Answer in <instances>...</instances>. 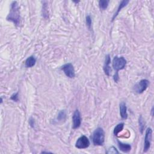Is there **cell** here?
<instances>
[{
  "label": "cell",
  "instance_id": "obj_21",
  "mask_svg": "<svg viewBox=\"0 0 154 154\" xmlns=\"http://www.w3.org/2000/svg\"><path fill=\"white\" fill-rule=\"evenodd\" d=\"M29 125H30V126H31V127L34 128V119H33L32 117H31V118L29 119Z\"/></svg>",
  "mask_w": 154,
  "mask_h": 154
},
{
  "label": "cell",
  "instance_id": "obj_14",
  "mask_svg": "<svg viewBox=\"0 0 154 154\" xmlns=\"http://www.w3.org/2000/svg\"><path fill=\"white\" fill-rule=\"evenodd\" d=\"M124 128V123H120L116 125V126L114 129L113 133L116 136H117L119 132H120Z\"/></svg>",
  "mask_w": 154,
  "mask_h": 154
},
{
  "label": "cell",
  "instance_id": "obj_12",
  "mask_svg": "<svg viewBox=\"0 0 154 154\" xmlns=\"http://www.w3.org/2000/svg\"><path fill=\"white\" fill-rule=\"evenodd\" d=\"M36 63V59L34 56H30L25 60V64L26 67H32L35 65Z\"/></svg>",
  "mask_w": 154,
  "mask_h": 154
},
{
  "label": "cell",
  "instance_id": "obj_7",
  "mask_svg": "<svg viewBox=\"0 0 154 154\" xmlns=\"http://www.w3.org/2000/svg\"><path fill=\"white\" fill-rule=\"evenodd\" d=\"M61 70L64 72V74L69 78H72L75 76V69L71 63H67L61 67Z\"/></svg>",
  "mask_w": 154,
  "mask_h": 154
},
{
  "label": "cell",
  "instance_id": "obj_11",
  "mask_svg": "<svg viewBox=\"0 0 154 154\" xmlns=\"http://www.w3.org/2000/svg\"><path fill=\"white\" fill-rule=\"evenodd\" d=\"M117 145L119 149L124 153H128L131 150V146L127 143H123L119 140H117Z\"/></svg>",
  "mask_w": 154,
  "mask_h": 154
},
{
  "label": "cell",
  "instance_id": "obj_4",
  "mask_svg": "<svg viewBox=\"0 0 154 154\" xmlns=\"http://www.w3.org/2000/svg\"><path fill=\"white\" fill-rule=\"evenodd\" d=\"M90 141L85 135H82L78 138L75 143V147L79 149H86L90 146Z\"/></svg>",
  "mask_w": 154,
  "mask_h": 154
},
{
  "label": "cell",
  "instance_id": "obj_5",
  "mask_svg": "<svg viewBox=\"0 0 154 154\" xmlns=\"http://www.w3.org/2000/svg\"><path fill=\"white\" fill-rule=\"evenodd\" d=\"M152 138V129L150 128H148L146 131V135L144 138V152H146L149 150L150 147L151 141Z\"/></svg>",
  "mask_w": 154,
  "mask_h": 154
},
{
  "label": "cell",
  "instance_id": "obj_9",
  "mask_svg": "<svg viewBox=\"0 0 154 154\" xmlns=\"http://www.w3.org/2000/svg\"><path fill=\"white\" fill-rule=\"evenodd\" d=\"M111 63V58L109 55H106L105 57V62H104V65H103V70L106 75L109 76L111 72V69L109 66V64Z\"/></svg>",
  "mask_w": 154,
  "mask_h": 154
},
{
  "label": "cell",
  "instance_id": "obj_18",
  "mask_svg": "<svg viewBox=\"0 0 154 154\" xmlns=\"http://www.w3.org/2000/svg\"><path fill=\"white\" fill-rule=\"evenodd\" d=\"M85 22H86V24H87V26H88V28L89 29H90L91 26L92 20H91V18L90 15H87L86 16V17H85Z\"/></svg>",
  "mask_w": 154,
  "mask_h": 154
},
{
  "label": "cell",
  "instance_id": "obj_6",
  "mask_svg": "<svg viewBox=\"0 0 154 154\" xmlns=\"http://www.w3.org/2000/svg\"><path fill=\"white\" fill-rule=\"evenodd\" d=\"M149 81L147 79H141L138 83H137L134 86V90L137 93L141 94L147 89V88L149 86Z\"/></svg>",
  "mask_w": 154,
  "mask_h": 154
},
{
  "label": "cell",
  "instance_id": "obj_1",
  "mask_svg": "<svg viewBox=\"0 0 154 154\" xmlns=\"http://www.w3.org/2000/svg\"><path fill=\"white\" fill-rule=\"evenodd\" d=\"M7 20L13 22L16 26H19L20 25V16L18 4L16 1H13L11 4L10 11L7 17Z\"/></svg>",
  "mask_w": 154,
  "mask_h": 154
},
{
  "label": "cell",
  "instance_id": "obj_2",
  "mask_svg": "<svg viewBox=\"0 0 154 154\" xmlns=\"http://www.w3.org/2000/svg\"><path fill=\"white\" fill-rule=\"evenodd\" d=\"M112 67L115 70L116 72L113 76L114 81L116 82H117V81L119 79V71L120 70H122L125 68L126 64V59L123 57H115L113 58L112 60Z\"/></svg>",
  "mask_w": 154,
  "mask_h": 154
},
{
  "label": "cell",
  "instance_id": "obj_8",
  "mask_svg": "<svg viewBox=\"0 0 154 154\" xmlns=\"http://www.w3.org/2000/svg\"><path fill=\"white\" fill-rule=\"evenodd\" d=\"M72 121H73V128L77 129L78 128L81 124V117L80 112L78 109L75 110L73 114L72 117Z\"/></svg>",
  "mask_w": 154,
  "mask_h": 154
},
{
  "label": "cell",
  "instance_id": "obj_19",
  "mask_svg": "<svg viewBox=\"0 0 154 154\" xmlns=\"http://www.w3.org/2000/svg\"><path fill=\"white\" fill-rule=\"evenodd\" d=\"M106 153H119V151L116 149V147H114V146H111L108 149Z\"/></svg>",
  "mask_w": 154,
  "mask_h": 154
},
{
  "label": "cell",
  "instance_id": "obj_15",
  "mask_svg": "<svg viewBox=\"0 0 154 154\" xmlns=\"http://www.w3.org/2000/svg\"><path fill=\"white\" fill-rule=\"evenodd\" d=\"M109 1L108 0H100L99 1V6L100 10H105L108 6Z\"/></svg>",
  "mask_w": 154,
  "mask_h": 154
},
{
  "label": "cell",
  "instance_id": "obj_16",
  "mask_svg": "<svg viewBox=\"0 0 154 154\" xmlns=\"http://www.w3.org/2000/svg\"><path fill=\"white\" fill-rule=\"evenodd\" d=\"M138 122H139V127H140V131L141 132V133L142 134L144 131V128H145V122L144 121L143 118L141 116H140L139 117V120H138Z\"/></svg>",
  "mask_w": 154,
  "mask_h": 154
},
{
  "label": "cell",
  "instance_id": "obj_17",
  "mask_svg": "<svg viewBox=\"0 0 154 154\" xmlns=\"http://www.w3.org/2000/svg\"><path fill=\"white\" fill-rule=\"evenodd\" d=\"M66 119V112L65 110H61L59 112L58 116H57V119L59 121H63L65 120Z\"/></svg>",
  "mask_w": 154,
  "mask_h": 154
},
{
  "label": "cell",
  "instance_id": "obj_3",
  "mask_svg": "<svg viewBox=\"0 0 154 154\" xmlns=\"http://www.w3.org/2000/svg\"><path fill=\"white\" fill-rule=\"evenodd\" d=\"M92 141L94 146H102L105 141V132L102 128H96L92 135Z\"/></svg>",
  "mask_w": 154,
  "mask_h": 154
},
{
  "label": "cell",
  "instance_id": "obj_10",
  "mask_svg": "<svg viewBox=\"0 0 154 154\" xmlns=\"http://www.w3.org/2000/svg\"><path fill=\"white\" fill-rule=\"evenodd\" d=\"M120 114L121 117L123 119H126L128 118V113H127V107L126 103L124 102H122L120 103Z\"/></svg>",
  "mask_w": 154,
  "mask_h": 154
},
{
  "label": "cell",
  "instance_id": "obj_20",
  "mask_svg": "<svg viewBox=\"0 0 154 154\" xmlns=\"http://www.w3.org/2000/svg\"><path fill=\"white\" fill-rule=\"evenodd\" d=\"M10 99L11 100H13V101H15V102H17L19 100V98H18V93H14L13 94L11 97H10Z\"/></svg>",
  "mask_w": 154,
  "mask_h": 154
},
{
  "label": "cell",
  "instance_id": "obj_13",
  "mask_svg": "<svg viewBox=\"0 0 154 154\" xmlns=\"http://www.w3.org/2000/svg\"><path fill=\"white\" fill-rule=\"evenodd\" d=\"M128 2H129V1H128V0H123V1H121V2H120V4H119V7H118V8H117V10L116 13L114 14V16H113V17H112V20H114L115 19V18L117 17V16L118 14L119 13L120 11L123 7H125L128 4Z\"/></svg>",
  "mask_w": 154,
  "mask_h": 154
}]
</instances>
